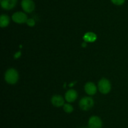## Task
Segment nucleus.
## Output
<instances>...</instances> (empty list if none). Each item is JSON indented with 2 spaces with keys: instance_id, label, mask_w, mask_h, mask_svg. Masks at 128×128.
<instances>
[{
  "instance_id": "1",
  "label": "nucleus",
  "mask_w": 128,
  "mask_h": 128,
  "mask_svg": "<svg viewBox=\"0 0 128 128\" xmlns=\"http://www.w3.org/2000/svg\"><path fill=\"white\" fill-rule=\"evenodd\" d=\"M5 81L10 84H14L19 80L18 71L14 68H10L6 71L4 74Z\"/></svg>"
},
{
  "instance_id": "2",
  "label": "nucleus",
  "mask_w": 128,
  "mask_h": 128,
  "mask_svg": "<svg viewBox=\"0 0 128 128\" xmlns=\"http://www.w3.org/2000/svg\"><path fill=\"white\" fill-rule=\"evenodd\" d=\"M98 90L103 94L109 93L111 90L110 81L106 78H102L98 82Z\"/></svg>"
},
{
  "instance_id": "3",
  "label": "nucleus",
  "mask_w": 128,
  "mask_h": 128,
  "mask_svg": "<svg viewBox=\"0 0 128 128\" xmlns=\"http://www.w3.org/2000/svg\"><path fill=\"white\" fill-rule=\"evenodd\" d=\"M79 105L83 111H89L93 107L94 101L91 97H84L80 100Z\"/></svg>"
},
{
  "instance_id": "4",
  "label": "nucleus",
  "mask_w": 128,
  "mask_h": 128,
  "mask_svg": "<svg viewBox=\"0 0 128 128\" xmlns=\"http://www.w3.org/2000/svg\"><path fill=\"white\" fill-rule=\"evenodd\" d=\"M89 128H102V121L98 116H92L88 120Z\"/></svg>"
},
{
  "instance_id": "5",
  "label": "nucleus",
  "mask_w": 128,
  "mask_h": 128,
  "mask_svg": "<svg viewBox=\"0 0 128 128\" xmlns=\"http://www.w3.org/2000/svg\"><path fill=\"white\" fill-rule=\"evenodd\" d=\"M28 16L24 12L18 11L14 12L12 16V20L14 22L18 24H23L26 22L28 20Z\"/></svg>"
},
{
  "instance_id": "6",
  "label": "nucleus",
  "mask_w": 128,
  "mask_h": 128,
  "mask_svg": "<svg viewBox=\"0 0 128 128\" xmlns=\"http://www.w3.org/2000/svg\"><path fill=\"white\" fill-rule=\"evenodd\" d=\"M21 4L23 11L27 13H31L35 9V3L33 0H22Z\"/></svg>"
},
{
  "instance_id": "7",
  "label": "nucleus",
  "mask_w": 128,
  "mask_h": 128,
  "mask_svg": "<svg viewBox=\"0 0 128 128\" xmlns=\"http://www.w3.org/2000/svg\"><path fill=\"white\" fill-rule=\"evenodd\" d=\"M18 3V0H1V6L5 10H12Z\"/></svg>"
},
{
  "instance_id": "8",
  "label": "nucleus",
  "mask_w": 128,
  "mask_h": 128,
  "mask_svg": "<svg viewBox=\"0 0 128 128\" xmlns=\"http://www.w3.org/2000/svg\"><path fill=\"white\" fill-rule=\"evenodd\" d=\"M51 103L54 107L60 108L64 104V100L60 95H54L51 98Z\"/></svg>"
},
{
  "instance_id": "9",
  "label": "nucleus",
  "mask_w": 128,
  "mask_h": 128,
  "mask_svg": "<svg viewBox=\"0 0 128 128\" xmlns=\"http://www.w3.org/2000/svg\"><path fill=\"white\" fill-rule=\"evenodd\" d=\"M85 92L90 96L94 95L97 92V88L95 84L92 82H88L84 86Z\"/></svg>"
},
{
  "instance_id": "10",
  "label": "nucleus",
  "mask_w": 128,
  "mask_h": 128,
  "mask_svg": "<svg viewBox=\"0 0 128 128\" xmlns=\"http://www.w3.org/2000/svg\"><path fill=\"white\" fill-rule=\"evenodd\" d=\"M78 98L77 91L74 90H70L65 94V100L68 102H72Z\"/></svg>"
},
{
  "instance_id": "11",
  "label": "nucleus",
  "mask_w": 128,
  "mask_h": 128,
  "mask_svg": "<svg viewBox=\"0 0 128 128\" xmlns=\"http://www.w3.org/2000/svg\"><path fill=\"white\" fill-rule=\"evenodd\" d=\"M83 39L86 42H94L97 39V36L92 32H88L84 35Z\"/></svg>"
},
{
  "instance_id": "12",
  "label": "nucleus",
  "mask_w": 128,
  "mask_h": 128,
  "mask_svg": "<svg viewBox=\"0 0 128 128\" xmlns=\"http://www.w3.org/2000/svg\"><path fill=\"white\" fill-rule=\"evenodd\" d=\"M10 19L8 16L6 14H2L0 17V26L1 28H5L10 24Z\"/></svg>"
},
{
  "instance_id": "13",
  "label": "nucleus",
  "mask_w": 128,
  "mask_h": 128,
  "mask_svg": "<svg viewBox=\"0 0 128 128\" xmlns=\"http://www.w3.org/2000/svg\"><path fill=\"white\" fill-rule=\"evenodd\" d=\"M63 110L66 113L70 114L73 111L74 108L72 107V106L70 104L68 103H65L63 105Z\"/></svg>"
},
{
  "instance_id": "14",
  "label": "nucleus",
  "mask_w": 128,
  "mask_h": 128,
  "mask_svg": "<svg viewBox=\"0 0 128 128\" xmlns=\"http://www.w3.org/2000/svg\"><path fill=\"white\" fill-rule=\"evenodd\" d=\"M111 1L114 4L116 5V6H121V5L124 4L126 0H111Z\"/></svg>"
},
{
  "instance_id": "15",
  "label": "nucleus",
  "mask_w": 128,
  "mask_h": 128,
  "mask_svg": "<svg viewBox=\"0 0 128 128\" xmlns=\"http://www.w3.org/2000/svg\"><path fill=\"white\" fill-rule=\"evenodd\" d=\"M26 23L27 24L28 26H30V27H32V26H34L35 25V21L32 18L28 19Z\"/></svg>"
},
{
  "instance_id": "16",
  "label": "nucleus",
  "mask_w": 128,
  "mask_h": 128,
  "mask_svg": "<svg viewBox=\"0 0 128 128\" xmlns=\"http://www.w3.org/2000/svg\"><path fill=\"white\" fill-rule=\"evenodd\" d=\"M20 55H21V52H18V53H16V54H15L14 57L16 58H18L19 56H20Z\"/></svg>"
},
{
  "instance_id": "17",
  "label": "nucleus",
  "mask_w": 128,
  "mask_h": 128,
  "mask_svg": "<svg viewBox=\"0 0 128 128\" xmlns=\"http://www.w3.org/2000/svg\"></svg>"
}]
</instances>
